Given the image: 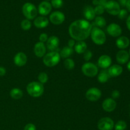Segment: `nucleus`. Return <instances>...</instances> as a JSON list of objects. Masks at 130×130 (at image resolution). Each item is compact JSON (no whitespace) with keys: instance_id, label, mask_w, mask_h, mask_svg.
Wrapping results in <instances>:
<instances>
[{"instance_id":"obj_21","label":"nucleus","mask_w":130,"mask_h":130,"mask_svg":"<svg viewBox=\"0 0 130 130\" xmlns=\"http://www.w3.org/2000/svg\"><path fill=\"white\" fill-rule=\"evenodd\" d=\"M116 44L118 48L121 50H124L128 48L130 44V41L129 38L126 36H120L118 38L116 41Z\"/></svg>"},{"instance_id":"obj_8","label":"nucleus","mask_w":130,"mask_h":130,"mask_svg":"<svg viewBox=\"0 0 130 130\" xmlns=\"http://www.w3.org/2000/svg\"><path fill=\"white\" fill-rule=\"evenodd\" d=\"M97 126L99 130H112L114 128V122L108 117L102 118L98 122Z\"/></svg>"},{"instance_id":"obj_44","label":"nucleus","mask_w":130,"mask_h":130,"mask_svg":"<svg viewBox=\"0 0 130 130\" xmlns=\"http://www.w3.org/2000/svg\"><path fill=\"white\" fill-rule=\"evenodd\" d=\"M127 68H128V71L130 72V61H129L128 63V64H127Z\"/></svg>"},{"instance_id":"obj_31","label":"nucleus","mask_w":130,"mask_h":130,"mask_svg":"<svg viewBox=\"0 0 130 130\" xmlns=\"http://www.w3.org/2000/svg\"><path fill=\"white\" fill-rule=\"evenodd\" d=\"M38 82H39L41 84H44L47 83L48 80V74L45 72H41L39 75H38Z\"/></svg>"},{"instance_id":"obj_7","label":"nucleus","mask_w":130,"mask_h":130,"mask_svg":"<svg viewBox=\"0 0 130 130\" xmlns=\"http://www.w3.org/2000/svg\"><path fill=\"white\" fill-rule=\"evenodd\" d=\"M105 10L112 15H118L121 10V6L118 2L114 0H109L107 1L105 6Z\"/></svg>"},{"instance_id":"obj_23","label":"nucleus","mask_w":130,"mask_h":130,"mask_svg":"<svg viewBox=\"0 0 130 130\" xmlns=\"http://www.w3.org/2000/svg\"><path fill=\"white\" fill-rule=\"evenodd\" d=\"M74 50L78 54H83L87 50V44L84 41H77L75 44Z\"/></svg>"},{"instance_id":"obj_15","label":"nucleus","mask_w":130,"mask_h":130,"mask_svg":"<svg viewBox=\"0 0 130 130\" xmlns=\"http://www.w3.org/2000/svg\"><path fill=\"white\" fill-rule=\"evenodd\" d=\"M59 39L55 36H52L48 39L46 41V47L51 52L57 51L59 45Z\"/></svg>"},{"instance_id":"obj_28","label":"nucleus","mask_w":130,"mask_h":130,"mask_svg":"<svg viewBox=\"0 0 130 130\" xmlns=\"http://www.w3.org/2000/svg\"><path fill=\"white\" fill-rule=\"evenodd\" d=\"M64 67L67 69V70H72L74 68L75 63L72 58H66L63 62Z\"/></svg>"},{"instance_id":"obj_34","label":"nucleus","mask_w":130,"mask_h":130,"mask_svg":"<svg viewBox=\"0 0 130 130\" xmlns=\"http://www.w3.org/2000/svg\"><path fill=\"white\" fill-rule=\"evenodd\" d=\"M118 17L121 20L125 19L128 15V11L126 9H121L120 11H119V14H118Z\"/></svg>"},{"instance_id":"obj_11","label":"nucleus","mask_w":130,"mask_h":130,"mask_svg":"<svg viewBox=\"0 0 130 130\" xmlns=\"http://www.w3.org/2000/svg\"><path fill=\"white\" fill-rule=\"evenodd\" d=\"M52 10V5L47 1H42L38 5V11L41 16H46L49 15Z\"/></svg>"},{"instance_id":"obj_6","label":"nucleus","mask_w":130,"mask_h":130,"mask_svg":"<svg viewBox=\"0 0 130 130\" xmlns=\"http://www.w3.org/2000/svg\"><path fill=\"white\" fill-rule=\"evenodd\" d=\"M83 73L84 75L89 77H93L98 74L99 69L97 66L91 62H86L82 66Z\"/></svg>"},{"instance_id":"obj_4","label":"nucleus","mask_w":130,"mask_h":130,"mask_svg":"<svg viewBox=\"0 0 130 130\" xmlns=\"http://www.w3.org/2000/svg\"><path fill=\"white\" fill-rule=\"evenodd\" d=\"M60 55L58 52H50L46 54L43 57V62L46 66L48 67H52L57 66L60 62Z\"/></svg>"},{"instance_id":"obj_27","label":"nucleus","mask_w":130,"mask_h":130,"mask_svg":"<svg viewBox=\"0 0 130 130\" xmlns=\"http://www.w3.org/2000/svg\"><path fill=\"white\" fill-rule=\"evenodd\" d=\"M10 94L12 99H15V100H19V99H20L22 97L23 91L20 89L15 88H13L10 91Z\"/></svg>"},{"instance_id":"obj_24","label":"nucleus","mask_w":130,"mask_h":130,"mask_svg":"<svg viewBox=\"0 0 130 130\" xmlns=\"http://www.w3.org/2000/svg\"><path fill=\"white\" fill-rule=\"evenodd\" d=\"M74 49L69 46H66L62 48L60 52V57L63 58H68L73 54Z\"/></svg>"},{"instance_id":"obj_13","label":"nucleus","mask_w":130,"mask_h":130,"mask_svg":"<svg viewBox=\"0 0 130 130\" xmlns=\"http://www.w3.org/2000/svg\"><path fill=\"white\" fill-rule=\"evenodd\" d=\"M117 106V103L115 100L111 98H108L104 100L102 103V108L105 111L111 112L114 111Z\"/></svg>"},{"instance_id":"obj_3","label":"nucleus","mask_w":130,"mask_h":130,"mask_svg":"<svg viewBox=\"0 0 130 130\" xmlns=\"http://www.w3.org/2000/svg\"><path fill=\"white\" fill-rule=\"evenodd\" d=\"M90 35L93 42L97 45H102L106 41V35L100 28L93 27Z\"/></svg>"},{"instance_id":"obj_41","label":"nucleus","mask_w":130,"mask_h":130,"mask_svg":"<svg viewBox=\"0 0 130 130\" xmlns=\"http://www.w3.org/2000/svg\"><path fill=\"white\" fill-rule=\"evenodd\" d=\"M128 0H119V3H118L119 4V5H121L122 6H126V2Z\"/></svg>"},{"instance_id":"obj_19","label":"nucleus","mask_w":130,"mask_h":130,"mask_svg":"<svg viewBox=\"0 0 130 130\" xmlns=\"http://www.w3.org/2000/svg\"><path fill=\"white\" fill-rule=\"evenodd\" d=\"M34 24L37 28L43 29L48 26L49 24V20L44 16H39L35 18L34 20Z\"/></svg>"},{"instance_id":"obj_33","label":"nucleus","mask_w":130,"mask_h":130,"mask_svg":"<svg viewBox=\"0 0 130 130\" xmlns=\"http://www.w3.org/2000/svg\"><path fill=\"white\" fill-rule=\"evenodd\" d=\"M95 10V15H98V16H100L101 15H102L103 13L105 11V8L103 6H100V5H98V6H95V8H94Z\"/></svg>"},{"instance_id":"obj_14","label":"nucleus","mask_w":130,"mask_h":130,"mask_svg":"<svg viewBox=\"0 0 130 130\" xmlns=\"http://www.w3.org/2000/svg\"><path fill=\"white\" fill-rule=\"evenodd\" d=\"M112 59L107 55H103L99 57L98 60V66L103 69L109 68L111 66Z\"/></svg>"},{"instance_id":"obj_29","label":"nucleus","mask_w":130,"mask_h":130,"mask_svg":"<svg viewBox=\"0 0 130 130\" xmlns=\"http://www.w3.org/2000/svg\"><path fill=\"white\" fill-rule=\"evenodd\" d=\"M127 128V124L124 121H118L116 124H114L115 130H124Z\"/></svg>"},{"instance_id":"obj_30","label":"nucleus","mask_w":130,"mask_h":130,"mask_svg":"<svg viewBox=\"0 0 130 130\" xmlns=\"http://www.w3.org/2000/svg\"><path fill=\"white\" fill-rule=\"evenodd\" d=\"M21 28L24 30H29L31 28V22L28 19H24L21 22Z\"/></svg>"},{"instance_id":"obj_9","label":"nucleus","mask_w":130,"mask_h":130,"mask_svg":"<svg viewBox=\"0 0 130 130\" xmlns=\"http://www.w3.org/2000/svg\"><path fill=\"white\" fill-rule=\"evenodd\" d=\"M102 92L97 88H91L86 92V98L90 102H96L100 99Z\"/></svg>"},{"instance_id":"obj_22","label":"nucleus","mask_w":130,"mask_h":130,"mask_svg":"<svg viewBox=\"0 0 130 130\" xmlns=\"http://www.w3.org/2000/svg\"><path fill=\"white\" fill-rule=\"evenodd\" d=\"M83 15L85 19L88 21H91L95 19V13L94 8L91 6H85L83 10Z\"/></svg>"},{"instance_id":"obj_32","label":"nucleus","mask_w":130,"mask_h":130,"mask_svg":"<svg viewBox=\"0 0 130 130\" xmlns=\"http://www.w3.org/2000/svg\"><path fill=\"white\" fill-rule=\"evenodd\" d=\"M63 0H52L51 5L55 8H60L63 6Z\"/></svg>"},{"instance_id":"obj_1","label":"nucleus","mask_w":130,"mask_h":130,"mask_svg":"<svg viewBox=\"0 0 130 130\" xmlns=\"http://www.w3.org/2000/svg\"><path fill=\"white\" fill-rule=\"evenodd\" d=\"M93 25L90 22L85 19L74 21L69 27V34L72 39L81 41L90 36Z\"/></svg>"},{"instance_id":"obj_42","label":"nucleus","mask_w":130,"mask_h":130,"mask_svg":"<svg viewBox=\"0 0 130 130\" xmlns=\"http://www.w3.org/2000/svg\"><path fill=\"white\" fill-rule=\"evenodd\" d=\"M126 26L127 28L128 29V30L130 31V15L127 17L126 19Z\"/></svg>"},{"instance_id":"obj_47","label":"nucleus","mask_w":130,"mask_h":130,"mask_svg":"<svg viewBox=\"0 0 130 130\" xmlns=\"http://www.w3.org/2000/svg\"><path fill=\"white\" fill-rule=\"evenodd\" d=\"M44 1H48V0H44Z\"/></svg>"},{"instance_id":"obj_20","label":"nucleus","mask_w":130,"mask_h":130,"mask_svg":"<svg viewBox=\"0 0 130 130\" xmlns=\"http://www.w3.org/2000/svg\"><path fill=\"white\" fill-rule=\"evenodd\" d=\"M123 67L118 64L113 65V66H110L109 69L107 70L109 76H110V77H116L120 76L122 72H123Z\"/></svg>"},{"instance_id":"obj_40","label":"nucleus","mask_w":130,"mask_h":130,"mask_svg":"<svg viewBox=\"0 0 130 130\" xmlns=\"http://www.w3.org/2000/svg\"><path fill=\"white\" fill-rule=\"evenodd\" d=\"M6 73V70L5 67H0V77L4 76Z\"/></svg>"},{"instance_id":"obj_48","label":"nucleus","mask_w":130,"mask_h":130,"mask_svg":"<svg viewBox=\"0 0 130 130\" xmlns=\"http://www.w3.org/2000/svg\"><path fill=\"white\" fill-rule=\"evenodd\" d=\"M129 117H130V114H129Z\"/></svg>"},{"instance_id":"obj_43","label":"nucleus","mask_w":130,"mask_h":130,"mask_svg":"<svg viewBox=\"0 0 130 130\" xmlns=\"http://www.w3.org/2000/svg\"><path fill=\"white\" fill-rule=\"evenodd\" d=\"M126 7L127 11H129L130 12V0H128L126 4Z\"/></svg>"},{"instance_id":"obj_45","label":"nucleus","mask_w":130,"mask_h":130,"mask_svg":"<svg viewBox=\"0 0 130 130\" xmlns=\"http://www.w3.org/2000/svg\"><path fill=\"white\" fill-rule=\"evenodd\" d=\"M101 1H107L108 0H101Z\"/></svg>"},{"instance_id":"obj_38","label":"nucleus","mask_w":130,"mask_h":130,"mask_svg":"<svg viewBox=\"0 0 130 130\" xmlns=\"http://www.w3.org/2000/svg\"><path fill=\"white\" fill-rule=\"evenodd\" d=\"M120 96V93L118 90H114V91L112 92V99H118Z\"/></svg>"},{"instance_id":"obj_46","label":"nucleus","mask_w":130,"mask_h":130,"mask_svg":"<svg viewBox=\"0 0 130 130\" xmlns=\"http://www.w3.org/2000/svg\"><path fill=\"white\" fill-rule=\"evenodd\" d=\"M129 57H130V49H129Z\"/></svg>"},{"instance_id":"obj_35","label":"nucleus","mask_w":130,"mask_h":130,"mask_svg":"<svg viewBox=\"0 0 130 130\" xmlns=\"http://www.w3.org/2000/svg\"><path fill=\"white\" fill-rule=\"evenodd\" d=\"M83 54H84L83 55L84 59H85L86 61H87V62L90 60L93 57L92 52H91L90 50H88L83 53Z\"/></svg>"},{"instance_id":"obj_2","label":"nucleus","mask_w":130,"mask_h":130,"mask_svg":"<svg viewBox=\"0 0 130 130\" xmlns=\"http://www.w3.org/2000/svg\"><path fill=\"white\" fill-rule=\"evenodd\" d=\"M44 86L43 84L37 81L30 83L27 86V93L32 97L38 98L41 96L44 93Z\"/></svg>"},{"instance_id":"obj_25","label":"nucleus","mask_w":130,"mask_h":130,"mask_svg":"<svg viewBox=\"0 0 130 130\" xmlns=\"http://www.w3.org/2000/svg\"><path fill=\"white\" fill-rule=\"evenodd\" d=\"M110 77L107 70H102L98 75V81L101 83H105L109 81Z\"/></svg>"},{"instance_id":"obj_12","label":"nucleus","mask_w":130,"mask_h":130,"mask_svg":"<svg viewBox=\"0 0 130 130\" xmlns=\"http://www.w3.org/2000/svg\"><path fill=\"white\" fill-rule=\"evenodd\" d=\"M107 32L110 36L116 38V37H119L121 35L122 29L120 25H118V24L112 23L109 24L107 27Z\"/></svg>"},{"instance_id":"obj_26","label":"nucleus","mask_w":130,"mask_h":130,"mask_svg":"<svg viewBox=\"0 0 130 130\" xmlns=\"http://www.w3.org/2000/svg\"><path fill=\"white\" fill-rule=\"evenodd\" d=\"M93 24L95 25L93 27H96L100 29V28L104 27L106 25V20L103 17L97 16L95 18V21Z\"/></svg>"},{"instance_id":"obj_10","label":"nucleus","mask_w":130,"mask_h":130,"mask_svg":"<svg viewBox=\"0 0 130 130\" xmlns=\"http://www.w3.org/2000/svg\"><path fill=\"white\" fill-rule=\"evenodd\" d=\"M65 19L66 17L64 14L59 11H54L50 15V21L56 25L62 24L65 21Z\"/></svg>"},{"instance_id":"obj_36","label":"nucleus","mask_w":130,"mask_h":130,"mask_svg":"<svg viewBox=\"0 0 130 130\" xmlns=\"http://www.w3.org/2000/svg\"><path fill=\"white\" fill-rule=\"evenodd\" d=\"M48 39V37L47 34L46 33H42V34H40L39 37V41L41 42V43H45V42L47 41Z\"/></svg>"},{"instance_id":"obj_16","label":"nucleus","mask_w":130,"mask_h":130,"mask_svg":"<svg viewBox=\"0 0 130 130\" xmlns=\"http://www.w3.org/2000/svg\"><path fill=\"white\" fill-rule=\"evenodd\" d=\"M27 61V57L26 55L22 52L17 53L15 55L13 58V62L18 67H23L25 66Z\"/></svg>"},{"instance_id":"obj_37","label":"nucleus","mask_w":130,"mask_h":130,"mask_svg":"<svg viewBox=\"0 0 130 130\" xmlns=\"http://www.w3.org/2000/svg\"><path fill=\"white\" fill-rule=\"evenodd\" d=\"M24 130H36V126L32 123H29L27 124L24 127Z\"/></svg>"},{"instance_id":"obj_5","label":"nucleus","mask_w":130,"mask_h":130,"mask_svg":"<svg viewBox=\"0 0 130 130\" xmlns=\"http://www.w3.org/2000/svg\"><path fill=\"white\" fill-rule=\"evenodd\" d=\"M22 13L26 19L32 20L37 17L38 8L31 3H26L22 6Z\"/></svg>"},{"instance_id":"obj_39","label":"nucleus","mask_w":130,"mask_h":130,"mask_svg":"<svg viewBox=\"0 0 130 130\" xmlns=\"http://www.w3.org/2000/svg\"><path fill=\"white\" fill-rule=\"evenodd\" d=\"M75 44H76V43H75L74 39H69V40L68 46L71 47V48H73V47H74Z\"/></svg>"},{"instance_id":"obj_17","label":"nucleus","mask_w":130,"mask_h":130,"mask_svg":"<svg viewBox=\"0 0 130 130\" xmlns=\"http://www.w3.org/2000/svg\"><path fill=\"white\" fill-rule=\"evenodd\" d=\"M46 52V48L45 44L39 41L34 45V52L36 57L39 58L43 57L45 55Z\"/></svg>"},{"instance_id":"obj_18","label":"nucleus","mask_w":130,"mask_h":130,"mask_svg":"<svg viewBox=\"0 0 130 130\" xmlns=\"http://www.w3.org/2000/svg\"><path fill=\"white\" fill-rule=\"evenodd\" d=\"M129 55L127 51L121 50L116 54V60L119 64H124L129 61Z\"/></svg>"}]
</instances>
